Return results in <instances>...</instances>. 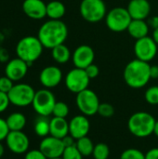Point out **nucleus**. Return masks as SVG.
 Instances as JSON below:
<instances>
[{
	"label": "nucleus",
	"instance_id": "nucleus-1",
	"mask_svg": "<svg viewBox=\"0 0 158 159\" xmlns=\"http://www.w3.org/2000/svg\"><path fill=\"white\" fill-rule=\"evenodd\" d=\"M37 37L44 48L52 49L64 44L68 37V27L61 20H49L41 25Z\"/></svg>",
	"mask_w": 158,
	"mask_h": 159
},
{
	"label": "nucleus",
	"instance_id": "nucleus-2",
	"mask_svg": "<svg viewBox=\"0 0 158 159\" xmlns=\"http://www.w3.org/2000/svg\"><path fill=\"white\" fill-rule=\"evenodd\" d=\"M149 62L135 59L130 61L125 67L123 76L126 84L132 89L145 87L151 79Z\"/></svg>",
	"mask_w": 158,
	"mask_h": 159
},
{
	"label": "nucleus",
	"instance_id": "nucleus-3",
	"mask_svg": "<svg viewBox=\"0 0 158 159\" xmlns=\"http://www.w3.org/2000/svg\"><path fill=\"white\" fill-rule=\"evenodd\" d=\"M44 47L37 36L28 35L22 37L16 46L17 57L27 62L30 67L43 53Z\"/></svg>",
	"mask_w": 158,
	"mask_h": 159
},
{
	"label": "nucleus",
	"instance_id": "nucleus-4",
	"mask_svg": "<svg viewBox=\"0 0 158 159\" xmlns=\"http://www.w3.org/2000/svg\"><path fill=\"white\" fill-rule=\"evenodd\" d=\"M156 120L147 112H137L133 114L129 121L128 128L131 134L138 138H146L154 133Z\"/></svg>",
	"mask_w": 158,
	"mask_h": 159
},
{
	"label": "nucleus",
	"instance_id": "nucleus-5",
	"mask_svg": "<svg viewBox=\"0 0 158 159\" xmlns=\"http://www.w3.org/2000/svg\"><path fill=\"white\" fill-rule=\"evenodd\" d=\"M132 18L127 7H116L111 9L105 16V23L109 30L115 33H122L128 30Z\"/></svg>",
	"mask_w": 158,
	"mask_h": 159
},
{
	"label": "nucleus",
	"instance_id": "nucleus-6",
	"mask_svg": "<svg viewBox=\"0 0 158 159\" xmlns=\"http://www.w3.org/2000/svg\"><path fill=\"white\" fill-rule=\"evenodd\" d=\"M79 11L81 17L91 23L102 20L107 14L106 5L103 0H82Z\"/></svg>",
	"mask_w": 158,
	"mask_h": 159
},
{
	"label": "nucleus",
	"instance_id": "nucleus-7",
	"mask_svg": "<svg viewBox=\"0 0 158 159\" xmlns=\"http://www.w3.org/2000/svg\"><path fill=\"white\" fill-rule=\"evenodd\" d=\"M56 98L54 94L48 89H39L35 91L33 101V108L40 116H48L52 115L54 106L56 104Z\"/></svg>",
	"mask_w": 158,
	"mask_h": 159
},
{
	"label": "nucleus",
	"instance_id": "nucleus-8",
	"mask_svg": "<svg viewBox=\"0 0 158 159\" xmlns=\"http://www.w3.org/2000/svg\"><path fill=\"white\" fill-rule=\"evenodd\" d=\"M10 103L19 107H25L33 103L35 91L32 86L24 83L16 84L7 93Z\"/></svg>",
	"mask_w": 158,
	"mask_h": 159
},
{
	"label": "nucleus",
	"instance_id": "nucleus-9",
	"mask_svg": "<svg viewBox=\"0 0 158 159\" xmlns=\"http://www.w3.org/2000/svg\"><path fill=\"white\" fill-rule=\"evenodd\" d=\"M76 105L82 115L92 116L98 114V109L101 104L98 95L91 89H87L76 94Z\"/></svg>",
	"mask_w": 158,
	"mask_h": 159
},
{
	"label": "nucleus",
	"instance_id": "nucleus-10",
	"mask_svg": "<svg viewBox=\"0 0 158 159\" xmlns=\"http://www.w3.org/2000/svg\"><path fill=\"white\" fill-rule=\"evenodd\" d=\"M90 78L88 76L85 69L74 68L69 71L64 78V83L68 90L73 93H79L88 89Z\"/></svg>",
	"mask_w": 158,
	"mask_h": 159
},
{
	"label": "nucleus",
	"instance_id": "nucleus-11",
	"mask_svg": "<svg viewBox=\"0 0 158 159\" xmlns=\"http://www.w3.org/2000/svg\"><path fill=\"white\" fill-rule=\"evenodd\" d=\"M158 45L153 37L145 36L136 40L134 44V53L136 59L145 62H150L157 55Z\"/></svg>",
	"mask_w": 158,
	"mask_h": 159
},
{
	"label": "nucleus",
	"instance_id": "nucleus-12",
	"mask_svg": "<svg viewBox=\"0 0 158 159\" xmlns=\"http://www.w3.org/2000/svg\"><path fill=\"white\" fill-rule=\"evenodd\" d=\"M39 149L47 159L59 158L61 157L65 146L61 139H58L53 136H47L41 141Z\"/></svg>",
	"mask_w": 158,
	"mask_h": 159
},
{
	"label": "nucleus",
	"instance_id": "nucleus-13",
	"mask_svg": "<svg viewBox=\"0 0 158 159\" xmlns=\"http://www.w3.org/2000/svg\"><path fill=\"white\" fill-rule=\"evenodd\" d=\"M6 143L7 148L16 155L26 153L30 145L28 136L21 130L9 131L6 139Z\"/></svg>",
	"mask_w": 158,
	"mask_h": 159
},
{
	"label": "nucleus",
	"instance_id": "nucleus-14",
	"mask_svg": "<svg viewBox=\"0 0 158 159\" xmlns=\"http://www.w3.org/2000/svg\"><path fill=\"white\" fill-rule=\"evenodd\" d=\"M95 59V52L88 45L78 46L72 54V61L76 68L86 69L93 63Z\"/></svg>",
	"mask_w": 158,
	"mask_h": 159
},
{
	"label": "nucleus",
	"instance_id": "nucleus-15",
	"mask_svg": "<svg viewBox=\"0 0 158 159\" xmlns=\"http://www.w3.org/2000/svg\"><path fill=\"white\" fill-rule=\"evenodd\" d=\"M28 68L29 66L27 62L17 57L15 59L9 60L7 62L5 68V75L13 82L20 81L27 75Z\"/></svg>",
	"mask_w": 158,
	"mask_h": 159
},
{
	"label": "nucleus",
	"instance_id": "nucleus-16",
	"mask_svg": "<svg viewBox=\"0 0 158 159\" xmlns=\"http://www.w3.org/2000/svg\"><path fill=\"white\" fill-rule=\"evenodd\" d=\"M62 80L61 70L54 65L45 67L39 75V81L46 89L57 87Z\"/></svg>",
	"mask_w": 158,
	"mask_h": 159
},
{
	"label": "nucleus",
	"instance_id": "nucleus-17",
	"mask_svg": "<svg viewBox=\"0 0 158 159\" xmlns=\"http://www.w3.org/2000/svg\"><path fill=\"white\" fill-rule=\"evenodd\" d=\"M90 129V123L84 115L74 116L69 122V134L75 140L88 135Z\"/></svg>",
	"mask_w": 158,
	"mask_h": 159
},
{
	"label": "nucleus",
	"instance_id": "nucleus-18",
	"mask_svg": "<svg viewBox=\"0 0 158 159\" xmlns=\"http://www.w3.org/2000/svg\"><path fill=\"white\" fill-rule=\"evenodd\" d=\"M22 10L33 20H42L47 16V4L43 0H24Z\"/></svg>",
	"mask_w": 158,
	"mask_h": 159
},
{
	"label": "nucleus",
	"instance_id": "nucleus-19",
	"mask_svg": "<svg viewBox=\"0 0 158 159\" xmlns=\"http://www.w3.org/2000/svg\"><path fill=\"white\" fill-rule=\"evenodd\" d=\"M127 9L132 20H145L151 13V5L148 0H130Z\"/></svg>",
	"mask_w": 158,
	"mask_h": 159
},
{
	"label": "nucleus",
	"instance_id": "nucleus-20",
	"mask_svg": "<svg viewBox=\"0 0 158 159\" xmlns=\"http://www.w3.org/2000/svg\"><path fill=\"white\" fill-rule=\"evenodd\" d=\"M49 134L58 139H63L69 135V122L65 118L55 117L49 121Z\"/></svg>",
	"mask_w": 158,
	"mask_h": 159
},
{
	"label": "nucleus",
	"instance_id": "nucleus-21",
	"mask_svg": "<svg viewBox=\"0 0 158 159\" xmlns=\"http://www.w3.org/2000/svg\"><path fill=\"white\" fill-rule=\"evenodd\" d=\"M149 29L150 27L145 20H132L127 31L132 38L138 40L148 36Z\"/></svg>",
	"mask_w": 158,
	"mask_h": 159
},
{
	"label": "nucleus",
	"instance_id": "nucleus-22",
	"mask_svg": "<svg viewBox=\"0 0 158 159\" xmlns=\"http://www.w3.org/2000/svg\"><path fill=\"white\" fill-rule=\"evenodd\" d=\"M66 13L64 4L58 0L50 1L47 4V16L50 20H61Z\"/></svg>",
	"mask_w": 158,
	"mask_h": 159
},
{
	"label": "nucleus",
	"instance_id": "nucleus-23",
	"mask_svg": "<svg viewBox=\"0 0 158 159\" xmlns=\"http://www.w3.org/2000/svg\"><path fill=\"white\" fill-rule=\"evenodd\" d=\"M51 55H52L53 60L60 64H64L68 62L70 59L72 58V53L69 48L64 44H61L51 49Z\"/></svg>",
	"mask_w": 158,
	"mask_h": 159
},
{
	"label": "nucleus",
	"instance_id": "nucleus-24",
	"mask_svg": "<svg viewBox=\"0 0 158 159\" xmlns=\"http://www.w3.org/2000/svg\"><path fill=\"white\" fill-rule=\"evenodd\" d=\"M7 126L10 131H19L22 130V129L26 125V117L21 113H13L7 116L6 119Z\"/></svg>",
	"mask_w": 158,
	"mask_h": 159
},
{
	"label": "nucleus",
	"instance_id": "nucleus-25",
	"mask_svg": "<svg viewBox=\"0 0 158 159\" xmlns=\"http://www.w3.org/2000/svg\"><path fill=\"white\" fill-rule=\"evenodd\" d=\"M75 146L83 157H89L93 153L94 144L88 136H85L83 138L76 140Z\"/></svg>",
	"mask_w": 158,
	"mask_h": 159
},
{
	"label": "nucleus",
	"instance_id": "nucleus-26",
	"mask_svg": "<svg viewBox=\"0 0 158 159\" xmlns=\"http://www.w3.org/2000/svg\"><path fill=\"white\" fill-rule=\"evenodd\" d=\"M49 121L47 116H40L34 124V131L39 137H47L49 134Z\"/></svg>",
	"mask_w": 158,
	"mask_h": 159
},
{
	"label": "nucleus",
	"instance_id": "nucleus-27",
	"mask_svg": "<svg viewBox=\"0 0 158 159\" xmlns=\"http://www.w3.org/2000/svg\"><path fill=\"white\" fill-rule=\"evenodd\" d=\"M110 155L109 146L106 143H100L94 145L92 156L94 159H108Z\"/></svg>",
	"mask_w": 158,
	"mask_h": 159
},
{
	"label": "nucleus",
	"instance_id": "nucleus-28",
	"mask_svg": "<svg viewBox=\"0 0 158 159\" xmlns=\"http://www.w3.org/2000/svg\"><path fill=\"white\" fill-rule=\"evenodd\" d=\"M52 115L55 117L66 118V116L69 115V106L63 102H57L54 106Z\"/></svg>",
	"mask_w": 158,
	"mask_h": 159
},
{
	"label": "nucleus",
	"instance_id": "nucleus-29",
	"mask_svg": "<svg viewBox=\"0 0 158 159\" xmlns=\"http://www.w3.org/2000/svg\"><path fill=\"white\" fill-rule=\"evenodd\" d=\"M145 101L152 105L158 104V86H153L147 89L144 94Z\"/></svg>",
	"mask_w": 158,
	"mask_h": 159
},
{
	"label": "nucleus",
	"instance_id": "nucleus-30",
	"mask_svg": "<svg viewBox=\"0 0 158 159\" xmlns=\"http://www.w3.org/2000/svg\"><path fill=\"white\" fill-rule=\"evenodd\" d=\"M120 159H145V156L142 151L138 149L129 148L121 154Z\"/></svg>",
	"mask_w": 158,
	"mask_h": 159
},
{
	"label": "nucleus",
	"instance_id": "nucleus-31",
	"mask_svg": "<svg viewBox=\"0 0 158 159\" xmlns=\"http://www.w3.org/2000/svg\"><path fill=\"white\" fill-rule=\"evenodd\" d=\"M62 159H83V156L78 151L75 145L65 147L63 154L61 156Z\"/></svg>",
	"mask_w": 158,
	"mask_h": 159
},
{
	"label": "nucleus",
	"instance_id": "nucleus-32",
	"mask_svg": "<svg viewBox=\"0 0 158 159\" xmlns=\"http://www.w3.org/2000/svg\"><path fill=\"white\" fill-rule=\"evenodd\" d=\"M98 114L102 116V117H105V118H109L112 117L115 114V108L112 104L107 103V102H103L101 103L98 109Z\"/></svg>",
	"mask_w": 158,
	"mask_h": 159
},
{
	"label": "nucleus",
	"instance_id": "nucleus-33",
	"mask_svg": "<svg viewBox=\"0 0 158 159\" xmlns=\"http://www.w3.org/2000/svg\"><path fill=\"white\" fill-rule=\"evenodd\" d=\"M13 86H14L13 81L10 78H8L7 75L0 77V91L8 93L10 89L13 88Z\"/></svg>",
	"mask_w": 158,
	"mask_h": 159
},
{
	"label": "nucleus",
	"instance_id": "nucleus-34",
	"mask_svg": "<svg viewBox=\"0 0 158 159\" xmlns=\"http://www.w3.org/2000/svg\"><path fill=\"white\" fill-rule=\"evenodd\" d=\"M10 129L7 126V123L5 119L0 118V142L7 139Z\"/></svg>",
	"mask_w": 158,
	"mask_h": 159
},
{
	"label": "nucleus",
	"instance_id": "nucleus-35",
	"mask_svg": "<svg viewBox=\"0 0 158 159\" xmlns=\"http://www.w3.org/2000/svg\"><path fill=\"white\" fill-rule=\"evenodd\" d=\"M24 159H47V157L41 152L40 149L38 150H31L25 154Z\"/></svg>",
	"mask_w": 158,
	"mask_h": 159
},
{
	"label": "nucleus",
	"instance_id": "nucleus-36",
	"mask_svg": "<svg viewBox=\"0 0 158 159\" xmlns=\"http://www.w3.org/2000/svg\"><path fill=\"white\" fill-rule=\"evenodd\" d=\"M85 71H86L88 76L90 79L96 78V77L99 75V74H100V69H99V67H98L96 64H94V63H92V64H90L89 66H88V67L85 69Z\"/></svg>",
	"mask_w": 158,
	"mask_h": 159
},
{
	"label": "nucleus",
	"instance_id": "nucleus-37",
	"mask_svg": "<svg viewBox=\"0 0 158 159\" xmlns=\"http://www.w3.org/2000/svg\"><path fill=\"white\" fill-rule=\"evenodd\" d=\"M9 103H10V101H9L7 93L0 91V113H3L4 111H6Z\"/></svg>",
	"mask_w": 158,
	"mask_h": 159
},
{
	"label": "nucleus",
	"instance_id": "nucleus-38",
	"mask_svg": "<svg viewBox=\"0 0 158 159\" xmlns=\"http://www.w3.org/2000/svg\"><path fill=\"white\" fill-rule=\"evenodd\" d=\"M9 61V53L7 48H0V62H7Z\"/></svg>",
	"mask_w": 158,
	"mask_h": 159
},
{
	"label": "nucleus",
	"instance_id": "nucleus-39",
	"mask_svg": "<svg viewBox=\"0 0 158 159\" xmlns=\"http://www.w3.org/2000/svg\"><path fill=\"white\" fill-rule=\"evenodd\" d=\"M145 159H158V148H152L144 154Z\"/></svg>",
	"mask_w": 158,
	"mask_h": 159
},
{
	"label": "nucleus",
	"instance_id": "nucleus-40",
	"mask_svg": "<svg viewBox=\"0 0 158 159\" xmlns=\"http://www.w3.org/2000/svg\"><path fill=\"white\" fill-rule=\"evenodd\" d=\"M62 140V143H63V144H64V146L65 147H70V146H73V145H75V139H74L70 134L69 135H67L66 137H64L63 139H61Z\"/></svg>",
	"mask_w": 158,
	"mask_h": 159
},
{
	"label": "nucleus",
	"instance_id": "nucleus-41",
	"mask_svg": "<svg viewBox=\"0 0 158 159\" xmlns=\"http://www.w3.org/2000/svg\"><path fill=\"white\" fill-rule=\"evenodd\" d=\"M147 23L149 25L150 28H152L153 30L158 28V16H153L150 17L147 20Z\"/></svg>",
	"mask_w": 158,
	"mask_h": 159
},
{
	"label": "nucleus",
	"instance_id": "nucleus-42",
	"mask_svg": "<svg viewBox=\"0 0 158 159\" xmlns=\"http://www.w3.org/2000/svg\"><path fill=\"white\" fill-rule=\"evenodd\" d=\"M150 75H151V79H157L158 65H151V67H150Z\"/></svg>",
	"mask_w": 158,
	"mask_h": 159
},
{
	"label": "nucleus",
	"instance_id": "nucleus-43",
	"mask_svg": "<svg viewBox=\"0 0 158 159\" xmlns=\"http://www.w3.org/2000/svg\"><path fill=\"white\" fill-rule=\"evenodd\" d=\"M152 37H153V39L155 40V42H156V43L158 45V28H156V29H155V30H154Z\"/></svg>",
	"mask_w": 158,
	"mask_h": 159
},
{
	"label": "nucleus",
	"instance_id": "nucleus-44",
	"mask_svg": "<svg viewBox=\"0 0 158 159\" xmlns=\"http://www.w3.org/2000/svg\"><path fill=\"white\" fill-rule=\"evenodd\" d=\"M154 134L156 136L158 137V121L156 122V125H155V129H154Z\"/></svg>",
	"mask_w": 158,
	"mask_h": 159
},
{
	"label": "nucleus",
	"instance_id": "nucleus-45",
	"mask_svg": "<svg viewBox=\"0 0 158 159\" xmlns=\"http://www.w3.org/2000/svg\"><path fill=\"white\" fill-rule=\"evenodd\" d=\"M4 151H5L4 146H3V144L1 143V142H0V157L4 155Z\"/></svg>",
	"mask_w": 158,
	"mask_h": 159
},
{
	"label": "nucleus",
	"instance_id": "nucleus-46",
	"mask_svg": "<svg viewBox=\"0 0 158 159\" xmlns=\"http://www.w3.org/2000/svg\"><path fill=\"white\" fill-rule=\"evenodd\" d=\"M4 39H5V36H4V34L0 32V43H1Z\"/></svg>",
	"mask_w": 158,
	"mask_h": 159
},
{
	"label": "nucleus",
	"instance_id": "nucleus-47",
	"mask_svg": "<svg viewBox=\"0 0 158 159\" xmlns=\"http://www.w3.org/2000/svg\"><path fill=\"white\" fill-rule=\"evenodd\" d=\"M51 159H62L61 157H59V158H51Z\"/></svg>",
	"mask_w": 158,
	"mask_h": 159
}]
</instances>
